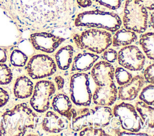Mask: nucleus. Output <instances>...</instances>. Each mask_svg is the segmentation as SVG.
I'll use <instances>...</instances> for the list:
<instances>
[{
    "instance_id": "nucleus-24",
    "label": "nucleus",
    "mask_w": 154,
    "mask_h": 136,
    "mask_svg": "<svg viewBox=\"0 0 154 136\" xmlns=\"http://www.w3.org/2000/svg\"><path fill=\"white\" fill-rule=\"evenodd\" d=\"M28 60V56L19 50H14L10 55V62L17 67H22L25 65Z\"/></svg>"
},
{
    "instance_id": "nucleus-21",
    "label": "nucleus",
    "mask_w": 154,
    "mask_h": 136,
    "mask_svg": "<svg viewBox=\"0 0 154 136\" xmlns=\"http://www.w3.org/2000/svg\"><path fill=\"white\" fill-rule=\"evenodd\" d=\"M137 40V35L135 32L126 29L117 30L112 39L114 47L126 46L130 45Z\"/></svg>"
},
{
    "instance_id": "nucleus-38",
    "label": "nucleus",
    "mask_w": 154,
    "mask_h": 136,
    "mask_svg": "<svg viewBox=\"0 0 154 136\" xmlns=\"http://www.w3.org/2000/svg\"><path fill=\"white\" fill-rule=\"evenodd\" d=\"M149 24L151 26L152 28L153 26V12L150 15V21H149Z\"/></svg>"
},
{
    "instance_id": "nucleus-18",
    "label": "nucleus",
    "mask_w": 154,
    "mask_h": 136,
    "mask_svg": "<svg viewBox=\"0 0 154 136\" xmlns=\"http://www.w3.org/2000/svg\"><path fill=\"white\" fill-rule=\"evenodd\" d=\"M52 105L55 111L70 120L72 115V105L66 95L58 93L55 95L52 99Z\"/></svg>"
},
{
    "instance_id": "nucleus-28",
    "label": "nucleus",
    "mask_w": 154,
    "mask_h": 136,
    "mask_svg": "<svg viewBox=\"0 0 154 136\" xmlns=\"http://www.w3.org/2000/svg\"><path fill=\"white\" fill-rule=\"evenodd\" d=\"M81 136H106L109 135L103 128H85L79 131Z\"/></svg>"
},
{
    "instance_id": "nucleus-26",
    "label": "nucleus",
    "mask_w": 154,
    "mask_h": 136,
    "mask_svg": "<svg viewBox=\"0 0 154 136\" xmlns=\"http://www.w3.org/2000/svg\"><path fill=\"white\" fill-rule=\"evenodd\" d=\"M114 76L119 85L122 86L128 83L132 78V74L122 67H117L114 71Z\"/></svg>"
},
{
    "instance_id": "nucleus-7",
    "label": "nucleus",
    "mask_w": 154,
    "mask_h": 136,
    "mask_svg": "<svg viewBox=\"0 0 154 136\" xmlns=\"http://www.w3.org/2000/svg\"><path fill=\"white\" fill-rule=\"evenodd\" d=\"M70 93L72 102L77 106H90L92 93L89 76L85 73H76L70 77Z\"/></svg>"
},
{
    "instance_id": "nucleus-36",
    "label": "nucleus",
    "mask_w": 154,
    "mask_h": 136,
    "mask_svg": "<svg viewBox=\"0 0 154 136\" xmlns=\"http://www.w3.org/2000/svg\"><path fill=\"white\" fill-rule=\"evenodd\" d=\"M119 135H148V134L143 132H132V131H123L120 132Z\"/></svg>"
},
{
    "instance_id": "nucleus-10",
    "label": "nucleus",
    "mask_w": 154,
    "mask_h": 136,
    "mask_svg": "<svg viewBox=\"0 0 154 136\" xmlns=\"http://www.w3.org/2000/svg\"><path fill=\"white\" fill-rule=\"evenodd\" d=\"M56 90L54 83L50 80H40L34 86L29 103L37 113H44L49 108L50 99Z\"/></svg>"
},
{
    "instance_id": "nucleus-37",
    "label": "nucleus",
    "mask_w": 154,
    "mask_h": 136,
    "mask_svg": "<svg viewBox=\"0 0 154 136\" xmlns=\"http://www.w3.org/2000/svg\"><path fill=\"white\" fill-rule=\"evenodd\" d=\"M7 59V52L5 48L0 47V62L4 63Z\"/></svg>"
},
{
    "instance_id": "nucleus-35",
    "label": "nucleus",
    "mask_w": 154,
    "mask_h": 136,
    "mask_svg": "<svg viewBox=\"0 0 154 136\" xmlns=\"http://www.w3.org/2000/svg\"><path fill=\"white\" fill-rule=\"evenodd\" d=\"M55 81L56 83V84L57 86L58 90H61V89H63V87L64 86V78L61 76L58 75V76L55 77Z\"/></svg>"
},
{
    "instance_id": "nucleus-30",
    "label": "nucleus",
    "mask_w": 154,
    "mask_h": 136,
    "mask_svg": "<svg viewBox=\"0 0 154 136\" xmlns=\"http://www.w3.org/2000/svg\"><path fill=\"white\" fill-rule=\"evenodd\" d=\"M103 58L108 62L113 63L117 59V53L112 49H106L103 52Z\"/></svg>"
},
{
    "instance_id": "nucleus-27",
    "label": "nucleus",
    "mask_w": 154,
    "mask_h": 136,
    "mask_svg": "<svg viewBox=\"0 0 154 136\" xmlns=\"http://www.w3.org/2000/svg\"><path fill=\"white\" fill-rule=\"evenodd\" d=\"M13 79V74L10 68L4 64H0V84H9Z\"/></svg>"
},
{
    "instance_id": "nucleus-6",
    "label": "nucleus",
    "mask_w": 154,
    "mask_h": 136,
    "mask_svg": "<svg viewBox=\"0 0 154 136\" xmlns=\"http://www.w3.org/2000/svg\"><path fill=\"white\" fill-rule=\"evenodd\" d=\"M148 13L140 0H126L123 23L125 29L135 32H144L147 28Z\"/></svg>"
},
{
    "instance_id": "nucleus-15",
    "label": "nucleus",
    "mask_w": 154,
    "mask_h": 136,
    "mask_svg": "<svg viewBox=\"0 0 154 136\" xmlns=\"http://www.w3.org/2000/svg\"><path fill=\"white\" fill-rule=\"evenodd\" d=\"M144 84V77L137 75L131 80L121 86L117 92L119 98L123 101H132L138 95L140 90Z\"/></svg>"
},
{
    "instance_id": "nucleus-16",
    "label": "nucleus",
    "mask_w": 154,
    "mask_h": 136,
    "mask_svg": "<svg viewBox=\"0 0 154 136\" xmlns=\"http://www.w3.org/2000/svg\"><path fill=\"white\" fill-rule=\"evenodd\" d=\"M69 120L59 117L53 111H48L42 120V129L48 133H59L67 127Z\"/></svg>"
},
{
    "instance_id": "nucleus-32",
    "label": "nucleus",
    "mask_w": 154,
    "mask_h": 136,
    "mask_svg": "<svg viewBox=\"0 0 154 136\" xmlns=\"http://www.w3.org/2000/svg\"><path fill=\"white\" fill-rule=\"evenodd\" d=\"M9 95L8 92L0 87V108L5 105L8 101Z\"/></svg>"
},
{
    "instance_id": "nucleus-12",
    "label": "nucleus",
    "mask_w": 154,
    "mask_h": 136,
    "mask_svg": "<svg viewBox=\"0 0 154 136\" xmlns=\"http://www.w3.org/2000/svg\"><path fill=\"white\" fill-rule=\"evenodd\" d=\"M29 40L35 49L51 53L63 43L64 38L51 33L40 32L31 34Z\"/></svg>"
},
{
    "instance_id": "nucleus-9",
    "label": "nucleus",
    "mask_w": 154,
    "mask_h": 136,
    "mask_svg": "<svg viewBox=\"0 0 154 136\" xmlns=\"http://www.w3.org/2000/svg\"><path fill=\"white\" fill-rule=\"evenodd\" d=\"M26 69L31 78L40 79L53 75L57 71V65L48 55L37 54L30 58Z\"/></svg>"
},
{
    "instance_id": "nucleus-29",
    "label": "nucleus",
    "mask_w": 154,
    "mask_h": 136,
    "mask_svg": "<svg viewBox=\"0 0 154 136\" xmlns=\"http://www.w3.org/2000/svg\"><path fill=\"white\" fill-rule=\"evenodd\" d=\"M95 1L111 10L119 8L122 4V0H95Z\"/></svg>"
},
{
    "instance_id": "nucleus-13",
    "label": "nucleus",
    "mask_w": 154,
    "mask_h": 136,
    "mask_svg": "<svg viewBox=\"0 0 154 136\" xmlns=\"http://www.w3.org/2000/svg\"><path fill=\"white\" fill-rule=\"evenodd\" d=\"M114 68L106 61H99L93 66L91 75L97 86L114 83Z\"/></svg>"
},
{
    "instance_id": "nucleus-25",
    "label": "nucleus",
    "mask_w": 154,
    "mask_h": 136,
    "mask_svg": "<svg viewBox=\"0 0 154 136\" xmlns=\"http://www.w3.org/2000/svg\"><path fill=\"white\" fill-rule=\"evenodd\" d=\"M139 99L145 102L146 104L153 105L154 102V87L153 84H150V85L145 87L139 95Z\"/></svg>"
},
{
    "instance_id": "nucleus-17",
    "label": "nucleus",
    "mask_w": 154,
    "mask_h": 136,
    "mask_svg": "<svg viewBox=\"0 0 154 136\" xmlns=\"http://www.w3.org/2000/svg\"><path fill=\"white\" fill-rule=\"evenodd\" d=\"M99 59V56L94 53L84 52L77 55L73 61L72 71H87L89 70Z\"/></svg>"
},
{
    "instance_id": "nucleus-5",
    "label": "nucleus",
    "mask_w": 154,
    "mask_h": 136,
    "mask_svg": "<svg viewBox=\"0 0 154 136\" xmlns=\"http://www.w3.org/2000/svg\"><path fill=\"white\" fill-rule=\"evenodd\" d=\"M76 46L80 49L100 54L112 44L111 34L105 30L90 29L73 37Z\"/></svg>"
},
{
    "instance_id": "nucleus-8",
    "label": "nucleus",
    "mask_w": 154,
    "mask_h": 136,
    "mask_svg": "<svg viewBox=\"0 0 154 136\" xmlns=\"http://www.w3.org/2000/svg\"><path fill=\"white\" fill-rule=\"evenodd\" d=\"M122 128L127 131L139 132L143 126V122L135 107L129 103L121 102L114 106L112 112Z\"/></svg>"
},
{
    "instance_id": "nucleus-11",
    "label": "nucleus",
    "mask_w": 154,
    "mask_h": 136,
    "mask_svg": "<svg viewBox=\"0 0 154 136\" xmlns=\"http://www.w3.org/2000/svg\"><path fill=\"white\" fill-rule=\"evenodd\" d=\"M119 64L131 71H140L143 69L146 58L136 46L128 45L123 47L117 54Z\"/></svg>"
},
{
    "instance_id": "nucleus-1",
    "label": "nucleus",
    "mask_w": 154,
    "mask_h": 136,
    "mask_svg": "<svg viewBox=\"0 0 154 136\" xmlns=\"http://www.w3.org/2000/svg\"><path fill=\"white\" fill-rule=\"evenodd\" d=\"M76 0H14L19 22L32 30L68 27L76 11Z\"/></svg>"
},
{
    "instance_id": "nucleus-19",
    "label": "nucleus",
    "mask_w": 154,
    "mask_h": 136,
    "mask_svg": "<svg viewBox=\"0 0 154 136\" xmlns=\"http://www.w3.org/2000/svg\"><path fill=\"white\" fill-rule=\"evenodd\" d=\"M32 81L26 76L19 77L14 83V94L19 99H25L31 96L33 92Z\"/></svg>"
},
{
    "instance_id": "nucleus-20",
    "label": "nucleus",
    "mask_w": 154,
    "mask_h": 136,
    "mask_svg": "<svg viewBox=\"0 0 154 136\" xmlns=\"http://www.w3.org/2000/svg\"><path fill=\"white\" fill-rule=\"evenodd\" d=\"M74 49L70 45L60 49L55 53V58L58 67L61 70L67 69L72 63Z\"/></svg>"
},
{
    "instance_id": "nucleus-14",
    "label": "nucleus",
    "mask_w": 154,
    "mask_h": 136,
    "mask_svg": "<svg viewBox=\"0 0 154 136\" xmlns=\"http://www.w3.org/2000/svg\"><path fill=\"white\" fill-rule=\"evenodd\" d=\"M117 89L114 82L111 84L97 86L92 95L95 104L102 106L112 105L117 99Z\"/></svg>"
},
{
    "instance_id": "nucleus-33",
    "label": "nucleus",
    "mask_w": 154,
    "mask_h": 136,
    "mask_svg": "<svg viewBox=\"0 0 154 136\" xmlns=\"http://www.w3.org/2000/svg\"><path fill=\"white\" fill-rule=\"evenodd\" d=\"M78 5L82 8H86L90 7L92 5L91 0H76Z\"/></svg>"
},
{
    "instance_id": "nucleus-34",
    "label": "nucleus",
    "mask_w": 154,
    "mask_h": 136,
    "mask_svg": "<svg viewBox=\"0 0 154 136\" xmlns=\"http://www.w3.org/2000/svg\"><path fill=\"white\" fill-rule=\"evenodd\" d=\"M143 4L144 5L146 8L153 11L154 9L153 0H140Z\"/></svg>"
},
{
    "instance_id": "nucleus-2",
    "label": "nucleus",
    "mask_w": 154,
    "mask_h": 136,
    "mask_svg": "<svg viewBox=\"0 0 154 136\" xmlns=\"http://www.w3.org/2000/svg\"><path fill=\"white\" fill-rule=\"evenodd\" d=\"M37 115L26 103L19 104L2 115L0 136H22L34 129Z\"/></svg>"
},
{
    "instance_id": "nucleus-31",
    "label": "nucleus",
    "mask_w": 154,
    "mask_h": 136,
    "mask_svg": "<svg viewBox=\"0 0 154 136\" xmlns=\"http://www.w3.org/2000/svg\"><path fill=\"white\" fill-rule=\"evenodd\" d=\"M153 71L154 64H152L149 65L144 72V79L150 84H153Z\"/></svg>"
},
{
    "instance_id": "nucleus-23",
    "label": "nucleus",
    "mask_w": 154,
    "mask_h": 136,
    "mask_svg": "<svg viewBox=\"0 0 154 136\" xmlns=\"http://www.w3.org/2000/svg\"><path fill=\"white\" fill-rule=\"evenodd\" d=\"M153 42L154 34L152 32H148L143 34L139 43L146 55L151 60H153Z\"/></svg>"
},
{
    "instance_id": "nucleus-3",
    "label": "nucleus",
    "mask_w": 154,
    "mask_h": 136,
    "mask_svg": "<svg viewBox=\"0 0 154 136\" xmlns=\"http://www.w3.org/2000/svg\"><path fill=\"white\" fill-rule=\"evenodd\" d=\"M70 128L79 132L85 128H105L107 126L113 114L108 106H96L94 109L82 108L77 111L72 108Z\"/></svg>"
},
{
    "instance_id": "nucleus-4",
    "label": "nucleus",
    "mask_w": 154,
    "mask_h": 136,
    "mask_svg": "<svg viewBox=\"0 0 154 136\" xmlns=\"http://www.w3.org/2000/svg\"><path fill=\"white\" fill-rule=\"evenodd\" d=\"M74 23L77 27L96 28L116 32L119 29L122 22L119 16L114 13L96 10L79 13Z\"/></svg>"
},
{
    "instance_id": "nucleus-22",
    "label": "nucleus",
    "mask_w": 154,
    "mask_h": 136,
    "mask_svg": "<svg viewBox=\"0 0 154 136\" xmlns=\"http://www.w3.org/2000/svg\"><path fill=\"white\" fill-rule=\"evenodd\" d=\"M135 109L143 122V126L153 129L154 126L153 107L143 101H138L135 104Z\"/></svg>"
},
{
    "instance_id": "nucleus-39",
    "label": "nucleus",
    "mask_w": 154,
    "mask_h": 136,
    "mask_svg": "<svg viewBox=\"0 0 154 136\" xmlns=\"http://www.w3.org/2000/svg\"><path fill=\"white\" fill-rule=\"evenodd\" d=\"M0 123H1V118H0Z\"/></svg>"
}]
</instances>
